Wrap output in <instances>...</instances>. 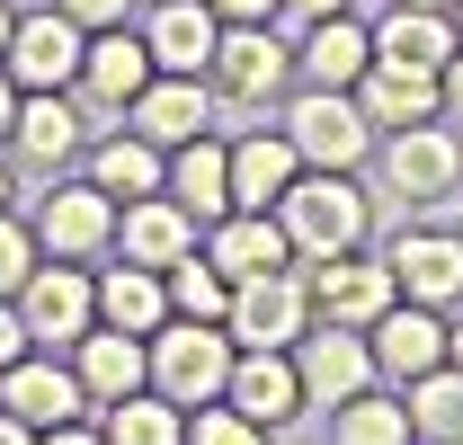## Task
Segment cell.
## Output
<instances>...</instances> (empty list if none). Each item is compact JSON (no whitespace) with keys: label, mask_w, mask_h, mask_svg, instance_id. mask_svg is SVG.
Returning <instances> with one entry per match:
<instances>
[{"label":"cell","mask_w":463,"mask_h":445,"mask_svg":"<svg viewBox=\"0 0 463 445\" xmlns=\"http://www.w3.org/2000/svg\"><path fill=\"white\" fill-rule=\"evenodd\" d=\"M277 222H286L294 259H339L374 241V196L356 187V169H303L277 196Z\"/></svg>","instance_id":"cell-1"},{"label":"cell","mask_w":463,"mask_h":445,"mask_svg":"<svg viewBox=\"0 0 463 445\" xmlns=\"http://www.w3.org/2000/svg\"><path fill=\"white\" fill-rule=\"evenodd\" d=\"M143 356H152V392L161 401H178V410H205V401H223V383H232V330L223 321H161V330L143 338Z\"/></svg>","instance_id":"cell-2"},{"label":"cell","mask_w":463,"mask_h":445,"mask_svg":"<svg viewBox=\"0 0 463 445\" xmlns=\"http://www.w3.org/2000/svg\"><path fill=\"white\" fill-rule=\"evenodd\" d=\"M286 143L303 152V169H365L374 161V125H365V108H356V90H294L286 99Z\"/></svg>","instance_id":"cell-3"},{"label":"cell","mask_w":463,"mask_h":445,"mask_svg":"<svg viewBox=\"0 0 463 445\" xmlns=\"http://www.w3.org/2000/svg\"><path fill=\"white\" fill-rule=\"evenodd\" d=\"M9 303H18V321H27L36 347H71L80 330H99V277L80 259H36Z\"/></svg>","instance_id":"cell-4"},{"label":"cell","mask_w":463,"mask_h":445,"mask_svg":"<svg viewBox=\"0 0 463 445\" xmlns=\"http://www.w3.org/2000/svg\"><path fill=\"white\" fill-rule=\"evenodd\" d=\"M374 152H383V187L410 196V205H446V196H463V134L446 125V116H437V125L383 134Z\"/></svg>","instance_id":"cell-5"},{"label":"cell","mask_w":463,"mask_h":445,"mask_svg":"<svg viewBox=\"0 0 463 445\" xmlns=\"http://www.w3.org/2000/svg\"><path fill=\"white\" fill-rule=\"evenodd\" d=\"M303 294H312V321H347V330H374V321L402 303L392 268H383V259H365V250L312 259V268H303Z\"/></svg>","instance_id":"cell-6"},{"label":"cell","mask_w":463,"mask_h":445,"mask_svg":"<svg viewBox=\"0 0 463 445\" xmlns=\"http://www.w3.org/2000/svg\"><path fill=\"white\" fill-rule=\"evenodd\" d=\"M294 80V45L277 27H223L214 36V62H205V90L232 99V108H268Z\"/></svg>","instance_id":"cell-7"},{"label":"cell","mask_w":463,"mask_h":445,"mask_svg":"<svg viewBox=\"0 0 463 445\" xmlns=\"http://www.w3.org/2000/svg\"><path fill=\"white\" fill-rule=\"evenodd\" d=\"M294 374H303V401H312V410H339V401L383 383L365 330H347V321H312V330L294 338Z\"/></svg>","instance_id":"cell-8"},{"label":"cell","mask_w":463,"mask_h":445,"mask_svg":"<svg viewBox=\"0 0 463 445\" xmlns=\"http://www.w3.org/2000/svg\"><path fill=\"white\" fill-rule=\"evenodd\" d=\"M143 90H152V45H143V27H99L90 54H80V80H71L80 116H125Z\"/></svg>","instance_id":"cell-9"},{"label":"cell","mask_w":463,"mask_h":445,"mask_svg":"<svg viewBox=\"0 0 463 445\" xmlns=\"http://www.w3.org/2000/svg\"><path fill=\"white\" fill-rule=\"evenodd\" d=\"M223 330H232V347H294V338L312 330V294H303V277H294V268H277V277H241V285H232Z\"/></svg>","instance_id":"cell-10"},{"label":"cell","mask_w":463,"mask_h":445,"mask_svg":"<svg viewBox=\"0 0 463 445\" xmlns=\"http://www.w3.org/2000/svg\"><path fill=\"white\" fill-rule=\"evenodd\" d=\"M80 54H90V27H71L62 9H27V18L9 27L0 71H9L18 90H71V80H80Z\"/></svg>","instance_id":"cell-11"},{"label":"cell","mask_w":463,"mask_h":445,"mask_svg":"<svg viewBox=\"0 0 463 445\" xmlns=\"http://www.w3.org/2000/svg\"><path fill=\"white\" fill-rule=\"evenodd\" d=\"M383 268H392V285H402L410 303L455 312V303H463V232H446V222H410L402 241L383 250Z\"/></svg>","instance_id":"cell-12"},{"label":"cell","mask_w":463,"mask_h":445,"mask_svg":"<svg viewBox=\"0 0 463 445\" xmlns=\"http://www.w3.org/2000/svg\"><path fill=\"white\" fill-rule=\"evenodd\" d=\"M223 401L241 410V419H259L268 437H277V428H294V419L312 410V401H303V374H294V347H241V356H232Z\"/></svg>","instance_id":"cell-13"},{"label":"cell","mask_w":463,"mask_h":445,"mask_svg":"<svg viewBox=\"0 0 463 445\" xmlns=\"http://www.w3.org/2000/svg\"><path fill=\"white\" fill-rule=\"evenodd\" d=\"M36 250L45 259H99V250H116V196H99L90 178L80 187H54V196H36Z\"/></svg>","instance_id":"cell-14"},{"label":"cell","mask_w":463,"mask_h":445,"mask_svg":"<svg viewBox=\"0 0 463 445\" xmlns=\"http://www.w3.org/2000/svg\"><path fill=\"white\" fill-rule=\"evenodd\" d=\"M196 241H205V232H196V214L178 205L170 187L116 205V259H134V268H161V277H170L178 259H196Z\"/></svg>","instance_id":"cell-15"},{"label":"cell","mask_w":463,"mask_h":445,"mask_svg":"<svg viewBox=\"0 0 463 445\" xmlns=\"http://www.w3.org/2000/svg\"><path fill=\"white\" fill-rule=\"evenodd\" d=\"M365 347H374V374H383V383H419V374L446 365V312H428V303L402 294V303L365 330Z\"/></svg>","instance_id":"cell-16"},{"label":"cell","mask_w":463,"mask_h":445,"mask_svg":"<svg viewBox=\"0 0 463 445\" xmlns=\"http://www.w3.org/2000/svg\"><path fill=\"white\" fill-rule=\"evenodd\" d=\"M0 410H9V419H27V428L45 437V428L90 419V392H80V374L54 365V356H18V365L0 374Z\"/></svg>","instance_id":"cell-17"},{"label":"cell","mask_w":463,"mask_h":445,"mask_svg":"<svg viewBox=\"0 0 463 445\" xmlns=\"http://www.w3.org/2000/svg\"><path fill=\"white\" fill-rule=\"evenodd\" d=\"M196 250H205L232 285H241V277H277V268H294V241H286V222H277V205H268V214L232 205L223 222H205V241H196Z\"/></svg>","instance_id":"cell-18"},{"label":"cell","mask_w":463,"mask_h":445,"mask_svg":"<svg viewBox=\"0 0 463 445\" xmlns=\"http://www.w3.org/2000/svg\"><path fill=\"white\" fill-rule=\"evenodd\" d=\"M125 125H134L143 143L178 152V143L214 134V90H205V80H187V71H152V90H143V99L125 108Z\"/></svg>","instance_id":"cell-19"},{"label":"cell","mask_w":463,"mask_h":445,"mask_svg":"<svg viewBox=\"0 0 463 445\" xmlns=\"http://www.w3.org/2000/svg\"><path fill=\"white\" fill-rule=\"evenodd\" d=\"M214 36H223V18H214L205 0H152V18H143L152 71H187V80H205V62H214Z\"/></svg>","instance_id":"cell-20"},{"label":"cell","mask_w":463,"mask_h":445,"mask_svg":"<svg viewBox=\"0 0 463 445\" xmlns=\"http://www.w3.org/2000/svg\"><path fill=\"white\" fill-rule=\"evenodd\" d=\"M71 374H80V392H90V410H108V401L152 383V356H143V338H125V330L99 321V330L71 338Z\"/></svg>","instance_id":"cell-21"},{"label":"cell","mask_w":463,"mask_h":445,"mask_svg":"<svg viewBox=\"0 0 463 445\" xmlns=\"http://www.w3.org/2000/svg\"><path fill=\"white\" fill-rule=\"evenodd\" d=\"M9 152L36 169H62L80 152V99L71 90H18V125H9Z\"/></svg>","instance_id":"cell-22"},{"label":"cell","mask_w":463,"mask_h":445,"mask_svg":"<svg viewBox=\"0 0 463 445\" xmlns=\"http://www.w3.org/2000/svg\"><path fill=\"white\" fill-rule=\"evenodd\" d=\"M161 187H170L178 205L196 214V232H205V222H223V214H232V143H223V134H196V143H178Z\"/></svg>","instance_id":"cell-23"},{"label":"cell","mask_w":463,"mask_h":445,"mask_svg":"<svg viewBox=\"0 0 463 445\" xmlns=\"http://www.w3.org/2000/svg\"><path fill=\"white\" fill-rule=\"evenodd\" d=\"M294 178H303V152L286 143V125H259V134H241V143H232V205L268 214Z\"/></svg>","instance_id":"cell-24"},{"label":"cell","mask_w":463,"mask_h":445,"mask_svg":"<svg viewBox=\"0 0 463 445\" xmlns=\"http://www.w3.org/2000/svg\"><path fill=\"white\" fill-rule=\"evenodd\" d=\"M356 108L374 134H402V125H437V71H410V62H365L356 80Z\"/></svg>","instance_id":"cell-25"},{"label":"cell","mask_w":463,"mask_h":445,"mask_svg":"<svg viewBox=\"0 0 463 445\" xmlns=\"http://www.w3.org/2000/svg\"><path fill=\"white\" fill-rule=\"evenodd\" d=\"M463 54V36H455V18L446 9H383L374 18V62H410V71H446V62Z\"/></svg>","instance_id":"cell-26"},{"label":"cell","mask_w":463,"mask_h":445,"mask_svg":"<svg viewBox=\"0 0 463 445\" xmlns=\"http://www.w3.org/2000/svg\"><path fill=\"white\" fill-rule=\"evenodd\" d=\"M365 62H374V27H356L347 9L321 18V27H303V45H294V71H303L312 90H356Z\"/></svg>","instance_id":"cell-27"},{"label":"cell","mask_w":463,"mask_h":445,"mask_svg":"<svg viewBox=\"0 0 463 445\" xmlns=\"http://www.w3.org/2000/svg\"><path fill=\"white\" fill-rule=\"evenodd\" d=\"M161 178H170V152L161 143H143L134 125L108 134V143H90V187L116 196V205H134V196H161Z\"/></svg>","instance_id":"cell-28"},{"label":"cell","mask_w":463,"mask_h":445,"mask_svg":"<svg viewBox=\"0 0 463 445\" xmlns=\"http://www.w3.org/2000/svg\"><path fill=\"white\" fill-rule=\"evenodd\" d=\"M99 321L125 330V338H152L161 321H170V285H161V268H134V259L99 268Z\"/></svg>","instance_id":"cell-29"},{"label":"cell","mask_w":463,"mask_h":445,"mask_svg":"<svg viewBox=\"0 0 463 445\" xmlns=\"http://www.w3.org/2000/svg\"><path fill=\"white\" fill-rule=\"evenodd\" d=\"M99 419H108V428H99L108 445H178V437H187V410H178V401H161L152 383L125 392V401H108Z\"/></svg>","instance_id":"cell-30"},{"label":"cell","mask_w":463,"mask_h":445,"mask_svg":"<svg viewBox=\"0 0 463 445\" xmlns=\"http://www.w3.org/2000/svg\"><path fill=\"white\" fill-rule=\"evenodd\" d=\"M402 401H410V437L419 445H455L463 437V365H437V374L402 383Z\"/></svg>","instance_id":"cell-31"},{"label":"cell","mask_w":463,"mask_h":445,"mask_svg":"<svg viewBox=\"0 0 463 445\" xmlns=\"http://www.w3.org/2000/svg\"><path fill=\"white\" fill-rule=\"evenodd\" d=\"M330 445H410V401L392 392H356L330 410Z\"/></svg>","instance_id":"cell-32"},{"label":"cell","mask_w":463,"mask_h":445,"mask_svg":"<svg viewBox=\"0 0 463 445\" xmlns=\"http://www.w3.org/2000/svg\"><path fill=\"white\" fill-rule=\"evenodd\" d=\"M161 285H170V312H178V321H223V312H232V277L205 259V250H196V259H178Z\"/></svg>","instance_id":"cell-33"},{"label":"cell","mask_w":463,"mask_h":445,"mask_svg":"<svg viewBox=\"0 0 463 445\" xmlns=\"http://www.w3.org/2000/svg\"><path fill=\"white\" fill-rule=\"evenodd\" d=\"M178 445H268V428L241 419L232 401H205V410H187V437H178Z\"/></svg>","instance_id":"cell-34"},{"label":"cell","mask_w":463,"mask_h":445,"mask_svg":"<svg viewBox=\"0 0 463 445\" xmlns=\"http://www.w3.org/2000/svg\"><path fill=\"white\" fill-rule=\"evenodd\" d=\"M36 259H45V250H36V232H27L18 214H0V294H18Z\"/></svg>","instance_id":"cell-35"},{"label":"cell","mask_w":463,"mask_h":445,"mask_svg":"<svg viewBox=\"0 0 463 445\" xmlns=\"http://www.w3.org/2000/svg\"><path fill=\"white\" fill-rule=\"evenodd\" d=\"M62 18H71V27H90V36H99V27H125V18H134V0H54Z\"/></svg>","instance_id":"cell-36"},{"label":"cell","mask_w":463,"mask_h":445,"mask_svg":"<svg viewBox=\"0 0 463 445\" xmlns=\"http://www.w3.org/2000/svg\"><path fill=\"white\" fill-rule=\"evenodd\" d=\"M18 356H36V338H27V321H18V303L0 294V374H9Z\"/></svg>","instance_id":"cell-37"},{"label":"cell","mask_w":463,"mask_h":445,"mask_svg":"<svg viewBox=\"0 0 463 445\" xmlns=\"http://www.w3.org/2000/svg\"><path fill=\"white\" fill-rule=\"evenodd\" d=\"M223 27H277V0H205Z\"/></svg>","instance_id":"cell-38"},{"label":"cell","mask_w":463,"mask_h":445,"mask_svg":"<svg viewBox=\"0 0 463 445\" xmlns=\"http://www.w3.org/2000/svg\"><path fill=\"white\" fill-rule=\"evenodd\" d=\"M437 116H446V125L463 134V54L446 62V71H437Z\"/></svg>","instance_id":"cell-39"},{"label":"cell","mask_w":463,"mask_h":445,"mask_svg":"<svg viewBox=\"0 0 463 445\" xmlns=\"http://www.w3.org/2000/svg\"><path fill=\"white\" fill-rule=\"evenodd\" d=\"M347 0H277V18H294V27H321V18H339Z\"/></svg>","instance_id":"cell-40"},{"label":"cell","mask_w":463,"mask_h":445,"mask_svg":"<svg viewBox=\"0 0 463 445\" xmlns=\"http://www.w3.org/2000/svg\"><path fill=\"white\" fill-rule=\"evenodd\" d=\"M36 445H108V437H99L90 419H71V428H45V437H36Z\"/></svg>","instance_id":"cell-41"},{"label":"cell","mask_w":463,"mask_h":445,"mask_svg":"<svg viewBox=\"0 0 463 445\" xmlns=\"http://www.w3.org/2000/svg\"><path fill=\"white\" fill-rule=\"evenodd\" d=\"M9 125H18V80L0 71V143H9Z\"/></svg>","instance_id":"cell-42"},{"label":"cell","mask_w":463,"mask_h":445,"mask_svg":"<svg viewBox=\"0 0 463 445\" xmlns=\"http://www.w3.org/2000/svg\"><path fill=\"white\" fill-rule=\"evenodd\" d=\"M0 445H36V428H27V419H9V410H0Z\"/></svg>","instance_id":"cell-43"},{"label":"cell","mask_w":463,"mask_h":445,"mask_svg":"<svg viewBox=\"0 0 463 445\" xmlns=\"http://www.w3.org/2000/svg\"><path fill=\"white\" fill-rule=\"evenodd\" d=\"M9 27H18V9H9V0H0V54H9Z\"/></svg>","instance_id":"cell-44"},{"label":"cell","mask_w":463,"mask_h":445,"mask_svg":"<svg viewBox=\"0 0 463 445\" xmlns=\"http://www.w3.org/2000/svg\"><path fill=\"white\" fill-rule=\"evenodd\" d=\"M446 365H463V330H446Z\"/></svg>","instance_id":"cell-45"},{"label":"cell","mask_w":463,"mask_h":445,"mask_svg":"<svg viewBox=\"0 0 463 445\" xmlns=\"http://www.w3.org/2000/svg\"><path fill=\"white\" fill-rule=\"evenodd\" d=\"M402 9H446V18H455V0H402Z\"/></svg>","instance_id":"cell-46"},{"label":"cell","mask_w":463,"mask_h":445,"mask_svg":"<svg viewBox=\"0 0 463 445\" xmlns=\"http://www.w3.org/2000/svg\"><path fill=\"white\" fill-rule=\"evenodd\" d=\"M0 214H9V169H0Z\"/></svg>","instance_id":"cell-47"},{"label":"cell","mask_w":463,"mask_h":445,"mask_svg":"<svg viewBox=\"0 0 463 445\" xmlns=\"http://www.w3.org/2000/svg\"><path fill=\"white\" fill-rule=\"evenodd\" d=\"M455 36H463V0H455Z\"/></svg>","instance_id":"cell-48"},{"label":"cell","mask_w":463,"mask_h":445,"mask_svg":"<svg viewBox=\"0 0 463 445\" xmlns=\"http://www.w3.org/2000/svg\"><path fill=\"white\" fill-rule=\"evenodd\" d=\"M410 445H419V437H410Z\"/></svg>","instance_id":"cell-49"},{"label":"cell","mask_w":463,"mask_h":445,"mask_svg":"<svg viewBox=\"0 0 463 445\" xmlns=\"http://www.w3.org/2000/svg\"><path fill=\"white\" fill-rule=\"evenodd\" d=\"M455 445H463V437H455Z\"/></svg>","instance_id":"cell-50"}]
</instances>
